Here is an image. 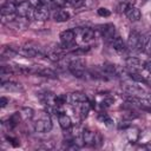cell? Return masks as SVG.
<instances>
[{"label":"cell","mask_w":151,"mask_h":151,"mask_svg":"<svg viewBox=\"0 0 151 151\" xmlns=\"http://www.w3.org/2000/svg\"><path fill=\"white\" fill-rule=\"evenodd\" d=\"M52 129V122L50 116L46 112H40V116L38 119L34 120V130L39 133H45L51 131Z\"/></svg>","instance_id":"obj_1"},{"label":"cell","mask_w":151,"mask_h":151,"mask_svg":"<svg viewBox=\"0 0 151 151\" xmlns=\"http://www.w3.org/2000/svg\"><path fill=\"white\" fill-rule=\"evenodd\" d=\"M67 68L77 78H83L85 76V68H86L85 63L80 58H74V59L70 60L67 64Z\"/></svg>","instance_id":"obj_2"},{"label":"cell","mask_w":151,"mask_h":151,"mask_svg":"<svg viewBox=\"0 0 151 151\" xmlns=\"http://www.w3.org/2000/svg\"><path fill=\"white\" fill-rule=\"evenodd\" d=\"M81 137H83V140H84V144L85 145H96L98 143V145L101 143V137L99 133L97 132H93L91 130H84L83 133H81Z\"/></svg>","instance_id":"obj_3"},{"label":"cell","mask_w":151,"mask_h":151,"mask_svg":"<svg viewBox=\"0 0 151 151\" xmlns=\"http://www.w3.org/2000/svg\"><path fill=\"white\" fill-rule=\"evenodd\" d=\"M17 15L21 18H28V19H34V8L26 1L18 4L17 6Z\"/></svg>","instance_id":"obj_4"},{"label":"cell","mask_w":151,"mask_h":151,"mask_svg":"<svg viewBox=\"0 0 151 151\" xmlns=\"http://www.w3.org/2000/svg\"><path fill=\"white\" fill-rule=\"evenodd\" d=\"M127 44L131 50H143V37L137 31H132L129 35Z\"/></svg>","instance_id":"obj_5"},{"label":"cell","mask_w":151,"mask_h":151,"mask_svg":"<svg viewBox=\"0 0 151 151\" xmlns=\"http://www.w3.org/2000/svg\"><path fill=\"white\" fill-rule=\"evenodd\" d=\"M123 90L125 93H127L130 97H143L144 94H146V92L137 86V85H131V84H124L123 85Z\"/></svg>","instance_id":"obj_6"},{"label":"cell","mask_w":151,"mask_h":151,"mask_svg":"<svg viewBox=\"0 0 151 151\" xmlns=\"http://www.w3.org/2000/svg\"><path fill=\"white\" fill-rule=\"evenodd\" d=\"M33 68V74H38V76H41V77H46V78H52V79H55L58 76L57 73L51 70V68H47V67H41V66H32Z\"/></svg>","instance_id":"obj_7"},{"label":"cell","mask_w":151,"mask_h":151,"mask_svg":"<svg viewBox=\"0 0 151 151\" xmlns=\"http://www.w3.org/2000/svg\"><path fill=\"white\" fill-rule=\"evenodd\" d=\"M99 27H100L99 31L105 39H112L113 40V37L116 34V26L113 24H105V25H101Z\"/></svg>","instance_id":"obj_8"},{"label":"cell","mask_w":151,"mask_h":151,"mask_svg":"<svg viewBox=\"0 0 151 151\" xmlns=\"http://www.w3.org/2000/svg\"><path fill=\"white\" fill-rule=\"evenodd\" d=\"M50 17V11L47 8V6H39L37 8H34V19L38 21H45L47 20Z\"/></svg>","instance_id":"obj_9"},{"label":"cell","mask_w":151,"mask_h":151,"mask_svg":"<svg viewBox=\"0 0 151 151\" xmlns=\"http://www.w3.org/2000/svg\"><path fill=\"white\" fill-rule=\"evenodd\" d=\"M76 39V33L73 29H65L60 33V40L65 46L71 45Z\"/></svg>","instance_id":"obj_10"},{"label":"cell","mask_w":151,"mask_h":151,"mask_svg":"<svg viewBox=\"0 0 151 151\" xmlns=\"http://www.w3.org/2000/svg\"><path fill=\"white\" fill-rule=\"evenodd\" d=\"M58 123L60 125V127L63 130H70L71 126H72V120L70 118V116H67L66 113H61L58 116Z\"/></svg>","instance_id":"obj_11"},{"label":"cell","mask_w":151,"mask_h":151,"mask_svg":"<svg viewBox=\"0 0 151 151\" xmlns=\"http://www.w3.org/2000/svg\"><path fill=\"white\" fill-rule=\"evenodd\" d=\"M125 14H126L127 19H129L130 21H133V22L138 21V20L142 18V13H140V11H139L137 7H134V6L130 7V8L125 12Z\"/></svg>","instance_id":"obj_12"},{"label":"cell","mask_w":151,"mask_h":151,"mask_svg":"<svg viewBox=\"0 0 151 151\" xmlns=\"http://www.w3.org/2000/svg\"><path fill=\"white\" fill-rule=\"evenodd\" d=\"M126 66L130 71H136L138 72V70L142 67V63L138 58H134V57H130L127 60H126Z\"/></svg>","instance_id":"obj_13"},{"label":"cell","mask_w":151,"mask_h":151,"mask_svg":"<svg viewBox=\"0 0 151 151\" xmlns=\"http://www.w3.org/2000/svg\"><path fill=\"white\" fill-rule=\"evenodd\" d=\"M53 19L58 22H64V21H67L70 19V13L67 11H64V9H58V11H54L53 13Z\"/></svg>","instance_id":"obj_14"},{"label":"cell","mask_w":151,"mask_h":151,"mask_svg":"<svg viewBox=\"0 0 151 151\" xmlns=\"http://www.w3.org/2000/svg\"><path fill=\"white\" fill-rule=\"evenodd\" d=\"M80 35H81V40L84 42H91L96 38L94 31L92 28H83L80 32Z\"/></svg>","instance_id":"obj_15"},{"label":"cell","mask_w":151,"mask_h":151,"mask_svg":"<svg viewBox=\"0 0 151 151\" xmlns=\"http://www.w3.org/2000/svg\"><path fill=\"white\" fill-rule=\"evenodd\" d=\"M1 87H2L4 90H6V91H20V90H22L21 84L15 83V81H9V80H8V81H4V80H2Z\"/></svg>","instance_id":"obj_16"},{"label":"cell","mask_w":151,"mask_h":151,"mask_svg":"<svg viewBox=\"0 0 151 151\" xmlns=\"http://www.w3.org/2000/svg\"><path fill=\"white\" fill-rule=\"evenodd\" d=\"M17 12V6L14 5V2L12 1H6L2 6H1V14H15Z\"/></svg>","instance_id":"obj_17"},{"label":"cell","mask_w":151,"mask_h":151,"mask_svg":"<svg viewBox=\"0 0 151 151\" xmlns=\"http://www.w3.org/2000/svg\"><path fill=\"white\" fill-rule=\"evenodd\" d=\"M126 137H127V139H129V142L130 143H136L137 140H138V138H139V130L137 129V127H127L126 129Z\"/></svg>","instance_id":"obj_18"},{"label":"cell","mask_w":151,"mask_h":151,"mask_svg":"<svg viewBox=\"0 0 151 151\" xmlns=\"http://www.w3.org/2000/svg\"><path fill=\"white\" fill-rule=\"evenodd\" d=\"M70 101L80 104V103L87 101V96L84 92H73L70 94Z\"/></svg>","instance_id":"obj_19"},{"label":"cell","mask_w":151,"mask_h":151,"mask_svg":"<svg viewBox=\"0 0 151 151\" xmlns=\"http://www.w3.org/2000/svg\"><path fill=\"white\" fill-rule=\"evenodd\" d=\"M18 112L22 120H28V119L33 118V116H34V111L32 107H21Z\"/></svg>","instance_id":"obj_20"},{"label":"cell","mask_w":151,"mask_h":151,"mask_svg":"<svg viewBox=\"0 0 151 151\" xmlns=\"http://www.w3.org/2000/svg\"><path fill=\"white\" fill-rule=\"evenodd\" d=\"M112 46L118 52H124L126 50V45H125V42L123 41L122 38H114L112 40Z\"/></svg>","instance_id":"obj_21"},{"label":"cell","mask_w":151,"mask_h":151,"mask_svg":"<svg viewBox=\"0 0 151 151\" xmlns=\"http://www.w3.org/2000/svg\"><path fill=\"white\" fill-rule=\"evenodd\" d=\"M130 7H132V2L130 0H119L118 5H117V11L119 13H125Z\"/></svg>","instance_id":"obj_22"},{"label":"cell","mask_w":151,"mask_h":151,"mask_svg":"<svg viewBox=\"0 0 151 151\" xmlns=\"http://www.w3.org/2000/svg\"><path fill=\"white\" fill-rule=\"evenodd\" d=\"M90 110H91V105H90L88 100L79 104V111H80V116H81V118H83V119L87 117V114H88Z\"/></svg>","instance_id":"obj_23"},{"label":"cell","mask_w":151,"mask_h":151,"mask_svg":"<svg viewBox=\"0 0 151 151\" xmlns=\"http://www.w3.org/2000/svg\"><path fill=\"white\" fill-rule=\"evenodd\" d=\"M70 100V94H59L54 97V105H64Z\"/></svg>","instance_id":"obj_24"},{"label":"cell","mask_w":151,"mask_h":151,"mask_svg":"<svg viewBox=\"0 0 151 151\" xmlns=\"http://www.w3.org/2000/svg\"><path fill=\"white\" fill-rule=\"evenodd\" d=\"M113 101H114L113 98H111V97H106V98H104V99L99 103V106H100L103 110H106V109H109V107L113 104Z\"/></svg>","instance_id":"obj_25"},{"label":"cell","mask_w":151,"mask_h":151,"mask_svg":"<svg viewBox=\"0 0 151 151\" xmlns=\"http://www.w3.org/2000/svg\"><path fill=\"white\" fill-rule=\"evenodd\" d=\"M98 118H99V119H100L103 123H105L106 125H111V124L113 123V120H112V119H111V118H110V117H109L106 113H100Z\"/></svg>","instance_id":"obj_26"},{"label":"cell","mask_w":151,"mask_h":151,"mask_svg":"<svg viewBox=\"0 0 151 151\" xmlns=\"http://www.w3.org/2000/svg\"><path fill=\"white\" fill-rule=\"evenodd\" d=\"M14 20H15V14H5V15L1 14V21L4 24H7V22L14 21Z\"/></svg>","instance_id":"obj_27"},{"label":"cell","mask_w":151,"mask_h":151,"mask_svg":"<svg viewBox=\"0 0 151 151\" xmlns=\"http://www.w3.org/2000/svg\"><path fill=\"white\" fill-rule=\"evenodd\" d=\"M98 14L100 17H109L110 15V11L107 8H105V7H100V8H98Z\"/></svg>","instance_id":"obj_28"},{"label":"cell","mask_w":151,"mask_h":151,"mask_svg":"<svg viewBox=\"0 0 151 151\" xmlns=\"http://www.w3.org/2000/svg\"><path fill=\"white\" fill-rule=\"evenodd\" d=\"M130 126H131V124H130V122H129V120L120 122V123H119V125H118V127H119L120 130H122V129H123V130H126V129H127V127H130Z\"/></svg>","instance_id":"obj_29"},{"label":"cell","mask_w":151,"mask_h":151,"mask_svg":"<svg viewBox=\"0 0 151 151\" xmlns=\"http://www.w3.org/2000/svg\"><path fill=\"white\" fill-rule=\"evenodd\" d=\"M27 2H28L33 8H37V7L41 6V0H27Z\"/></svg>","instance_id":"obj_30"},{"label":"cell","mask_w":151,"mask_h":151,"mask_svg":"<svg viewBox=\"0 0 151 151\" xmlns=\"http://www.w3.org/2000/svg\"><path fill=\"white\" fill-rule=\"evenodd\" d=\"M143 66H144V68H145L149 73H151V58H149L147 60H145V63L143 64Z\"/></svg>","instance_id":"obj_31"},{"label":"cell","mask_w":151,"mask_h":151,"mask_svg":"<svg viewBox=\"0 0 151 151\" xmlns=\"http://www.w3.org/2000/svg\"><path fill=\"white\" fill-rule=\"evenodd\" d=\"M66 2H67V0H53V4H54L55 6H58V7H63V6H65Z\"/></svg>","instance_id":"obj_32"},{"label":"cell","mask_w":151,"mask_h":151,"mask_svg":"<svg viewBox=\"0 0 151 151\" xmlns=\"http://www.w3.org/2000/svg\"><path fill=\"white\" fill-rule=\"evenodd\" d=\"M144 83H145L149 87H151V73H149L147 76H144Z\"/></svg>","instance_id":"obj_33"},{"label":"cell","mask_w":151,"mask_h":151,"mask_svg":"<svg viewBox=\"0 0 151 151\" xmlns=\"http://www.w3.org/2000/svg\"><path fill=\"white\" fill-rule=\"evenodd\" d=\"M8 104V99L6 97H1L0 98V107H5Z\"/></svg>","instance_id":"obj_34"},{"label":"cell","mask_w":151,"mask_h":151,"mask_svg":"<svg viewBox=\"0 0 151 151\" xmlns=\"http://www.w3.org/2000/svg\"><path fill=\"white\" fill-rule=\"evenodd\" d=\"M50 4V0H41V5H44V6H47Z\"/></svg>","instance_id":"obj_35"},{"label":"cell","mask_w":151,"mask_h":151,"mask_svg":"<svg viewBox=\"0 0 151 151\" xmlns=\"http://www.w3.org/2000/svg\"><path fill=\"white\" fill-rule=\"evenodd\" d=\"M27 0H15V2L17 4H21V2H26Z\"/></svg>","instance_id":"obj_36"}]
</instances>
